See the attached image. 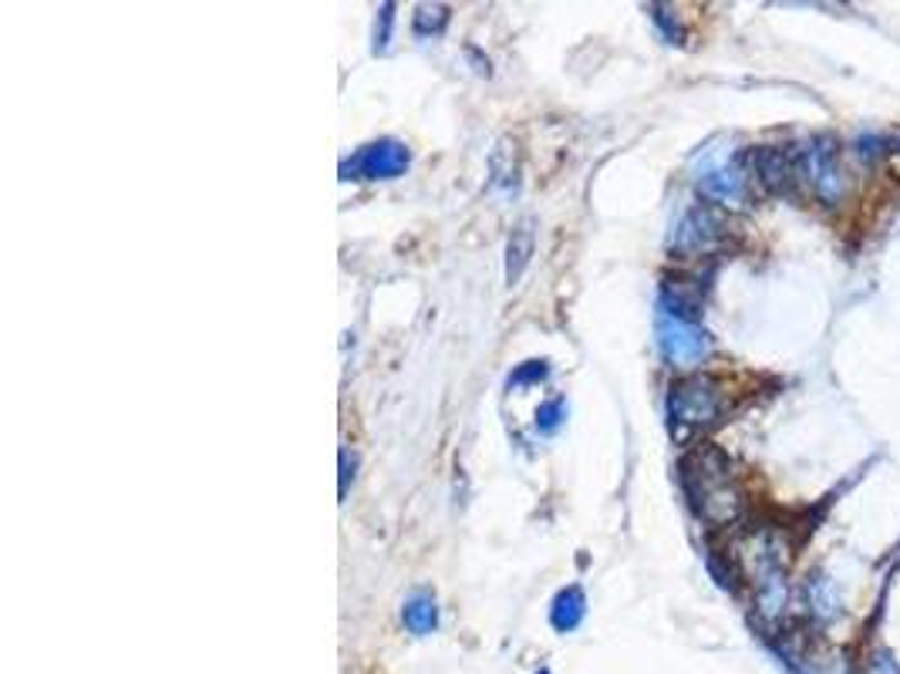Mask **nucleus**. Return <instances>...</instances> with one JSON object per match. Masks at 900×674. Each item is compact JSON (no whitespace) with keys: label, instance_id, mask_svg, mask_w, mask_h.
I'll list each match as a JSON object with an SVG mask.
<instances>
[{"label":"nucleus","instance_id":"nucleus-18","mask_svg":"<svg viewBox=\"0 0 900 674\" xmlns=\"http://www.w3.org/2000/svg\"><path fill=\"white\" fill-rule=\"evenodd\" d=\"M867 674H900L897 661L890 657V651H873L867 657Z\"/></svg>","mask_w":900,"mask_h":674},{"label":"nucleus","instance_id":"nucleus-3","mask_svg":"<svg viewBox=\"0 0 900 674\" xmlns=\"http://www.w3.org/2000/svg\"><path fill=\"white\" fill-rule=\"evenodd\" d=\"M654 337H658L662 355L675 365V368H695L708 358V334L698 327V320H688L682 314H672L665 307H658L654 314Z\"/></svg>","mask_w":900,"mask_h":674},{"label":"nucleus","instance_id":"nucleus-11","mask_svg":"<svg viewBox=\"0 0 900 674\" xmlns=\"http://www.w3.org/2000/svg\"><path fill=\"white\" fill-rule=\"evenodd\" d=\"M530 257H533V223L523 219V223L513 226V233L507 239V280L510 284H517L523 277Z\"/></svg>","mask_w":900,"mask_h":674},{"label":"nucleus","instance_id":"nucleus-2","mask_svg":"<svg viewBox=\"0 0 900 674\" xmlns=\"http://www.w3.org/2000/svg\"><path fill=\"white\" fill-rule=\"evenodd\" d=\"M722 415H725V391L708 375H688L668 395V421H672V436L678 442L712 429Z\"/></svg>","mask_w":900,"mask_h":674},{"label":"nucleus","instance_id":"nucleus-7","mask_svg":"<svg viewBox=\"0 0 900 674\" xmlns=\"http://www.w3.org/2000/svg\"><path fill=\"white\" fill-rule=\"evenodd\" d=\"M749 165H753L756 183H759L766 193H773V196H789V193L796 190V183L802 180L799 152H789V149L759 145V149H753Z\"/></svg>","mask_w":900,"mask_h":674},{"label":"nucleus","instance_id":"nucleus-17","mask_svg":"<svg viewBox=\"0 0 900 674\" xmlns=\"http://www.w3.org/2000/svg\"><path fill=\"white\" fill-rule=\"evenodd\" d=\"M651 21L665 31V38H668L672 44H682V24H678V18H672V11H668V8L654 4V8H651Z\"/></svg>","mask_w":900,"mask_h":674},{"label":"nucleus","instance_id":"nucleus-12","mask_svg":"<svg viewBox=\"0 0 900 674\" xmlns=\"http://www.w3.org/2000/svg\"><path fill=\"white\" fill-rule=\"evenodd\" d=\"M401 621H405V627L412 631V634H432L436 631V624H439V611H436V598L432 594H426V590H416L412 598L405 601V607H401Z\"/></svg>","mask_w":900,"mask_h":674},{"label":"nucleus","instance_id":"nucleus-16","mask_svg":"<svg viewBox=\"0 0 900 674\" xmlns=\"http://www.w3.org/2000/svg\"><path fill=\"white\" fill-rule=\"evenodd\" d=\"M391 24H395V4H381L378 21H375V51H388L391 44Z\"/></svg>","mask_w":900,"mask_h":674},{"label":"nucleus","instance_id":"nucleus-6","mask_svg":"<svg viewBox=\"0 0 900 674\" xmlns=\"http://www.w3.org/2000/svg\"><path fill=\"white\" fill-rule=\"evenodd\" d=\"M408 162H412V155H408L405 142L378 139L341 165V180H395L405 173Z\"/></svg>","mask_w":900,"mask_h":674},{"label":"nucleus","instance_id":"nucleus-5","mask_svg":"<svg viewBox=\"0 0 900 674\" xmlns=\"http://www.w3.org/2000/svg\"><path fill=\"white\" fill-rule=\"evenodd\" d=\"M725 239V216L712 203H698L682 213L672 229V249L682 257H702Z\"/></svg>","mask_w":900,"mask_h":674},{"label":"nucleus","instance_id":"nucleus-15","mask_svg":"<svg viewBox=\"0 0 900 674\" xmlns=\"http://www.w3.org/2000/svg\"><path fill=\"white\" fill-rule=\"evenodd\" d=\"M563 415H566L563 398H553V401L540 405V408H536V429H540V432H553V429L560 426V421H563Z\"/></svg>","mask_w":900,"mask_h":674},{"label":"nucleus","instance_id":"nucleus-19","mask_svg":"<svg viewBox=\"0 0 900 674\" xmlns=\"http://www.w3.org/2000/svg\"><path fill=\"white\" fill-rule=\"evenodd\" d=\"M351 469H355V459L348 456V449H341V499L348 496V479L355 476Z\"/></svg>","mask_w":900,"mask_h":674},{"label":"nucleus","instance_id":"nucleus-13","mask_svg":"<svg viewBox=\"0 0 900 674\" xmlns=\"http://www.w3.org/2000/svg\"><path fill=\"white\" fill-rule=\"evenodd\" d=\"M449 24V8H429V4H422L419 11H416V31L419 34H439L442 28Z\"/></svg>","mask_w":900,"mask_h":674},{"label":"nucleus","instance_id":"nucleus-9","mask_svg":"<svg viewBox=\"0 0 900 674\" xmlns=\"http://www.w3.org/2000/svg\"><path fill=\"white\" fill-rule=\"evenodd\" d=\"M806 607H809V614L820 621V624L837 621L840 611H843V598H840L837 580H830L827 573H812L806 580Z\"/></svg>","mask_w":900,"mask_h":674},{"label":"nucleus","instance_id":"nucleus-8","mask_svg":"<svg viewBox=\"0 0 900 674\" xmlns=\"http://www.w3.org/2000/svg\"><path fill=\"white\" fill-rule=\"evenodd\" d=\"M698 186L708 200L722 206H739L749 193V176L735 159H705L698 168Z\"/></svg>","mask_w":900,"mask_h":674},{"label":"nucleus","instance_id":"nucleus-1","mask_svg":"<svg viewBox=\"0 0 900 674\" xmlns=\"http://www.w3.org/2000/svg\"><path fill=\"white\" fill-rule=\"evenodd\" d=\"M682 486L705 523L728 527L739 520L743 492L735 486L732 462L715 446H698L682 459Z\"/></svg>","mask_w":900,"mask_h":674},{"label":"nucleus","instance_id":"nucleus-4","mask_svg":"<svg viewBox=\"0 0 900 674\" xmlns=\"http://www.w3.org/2000/svg\"><path fill=\"white\" fill-rule=\"evenodd\" d=\"M799 168L802 180L812 186L816 200L824 206H837L847 193V173L840 162V149L833 139H812L806 149H799Z\"/></svg>","mask_w":900,"mask_h":674},{"label":"nucleus","instance_id":"nucleus-10","mask_svg":"<svg viewBox=\"0 0 900 674\" xmlns=\"http://www.w3.org/2000/svg\"><path fill=\"white\" fill-rule=\"evenodd\" d=\"M587 617V598H584V590L581 586H566L556 594L553 607H550V624L566 634V631H577L581 621Z\"/></svg>","mask_w":900,"mask_h":674},{"label":"nucleus","instance_id":"nucleus-20","mask_svg":"<svg viewBox=\"0 0 900 674\" xmlns=\"http://www.w3.org/2000/svg\"><path fill=\"white\" fill-rule=\"evenodd\" d=\"M536 674H550V671H536Z\"/></svg>","mask_w":900,"mask_h":674},{"label":"nucleus","instance_id":"nucleus-14","mask_svg":"<svg viewBox=\"0 0 900 674\" xmlns=\"http://www.w3.org/2000/svg\"><path fill=\"white\" fill-rule=\"evenodd\" d=\"M546 361H526V365H520L517 368V375H510V388L513 391H520V388H526V385H540L543 378H546Z\"/></svg>","mask_w":900,"mask_h":674}]
</instances>
